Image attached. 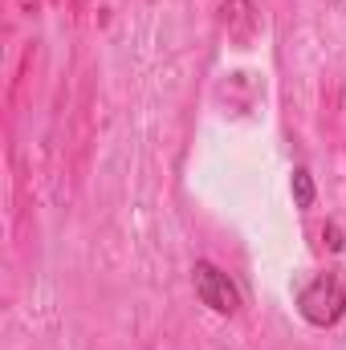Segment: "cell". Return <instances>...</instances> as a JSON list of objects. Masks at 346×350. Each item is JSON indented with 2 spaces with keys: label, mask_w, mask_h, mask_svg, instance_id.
I'll return each mask as SVG.
<instances>
[{
  "label": "cell",
  "mask_w": 346,
  "mask_h": 350,
  "mask_svg": "<svg viewBox=\"0 0 346 350\" xmlns=\"http://www.w3.org/2000/svg\"><path fill=\"white\" fill-rule=\"evenodd\" d=\"M297 314H302L310 326H318V330L343 322V314H346V281H343V273H338V269L318 273V277L297 293Z\"/></svg>",
  "instance_id": "obj_1"
},
{
  "label": "cell",
  "mask_w": 346,
  "mask_h": 350,
  "mask_svg": "<svg viewBox=\"0 0 346 350\" xmlns=\"http://www.w3.org/2000/svg\"><path fill=\"white\" fill-rule=\"evenodd\" d=\"M191 285H196V297H200L212 314L232 318V314L241 310V289L228 281V273H224L220 265L196 261V265H191Z\"/></svg>",
  "instance_id": "obj_2"
},
{
  "label": "cell",
  "mask_w": 346,
  "mask_h": 350,
  "mask_svg": "<svg viewBox=\"0 0 346 350\" xmlns=\"http://www.w3.org/2000/svg\"><path fill=\"white\" fill-rule=\"evenodd\" d=\"M224 29L237 45H249L261 29V16L253 8V0H224Z\"/></svg>",
  "instance_id": "obj_3"
},
{
  "label": "cell",
  "mask_w": 346,
  "mask_h": 350,
  "mask_svg": "<svg viewBox=\"0 0 346 350\" xmlns=\"http://www.w3.org/2000/svg\"><path fill=\"white\" fill-rule=\"evenodd\" d=\"M289 191H293V204L306 212V208H314V200H318V187H314V175L306 172V167H293L289 175Z\"/></svg>",
  "instance_id": "obj_4"
},
{
  "label": "cell",
  "mask_w": 346,
  "mask_h": 350,
  "mask_svg": "<svg viewBox=\"0 0 346 350\" xmlns=\"http://www.w3.org/2000/svg\"><path fill=\"white\" fill-rule=\"evenodd\" d=\"M322 237H326V245H330L334 253H343V249H346V237H343V228H338L334 220H330V224L322 228Z\"/></svg>",
  "instance_id": "obj_5"
},
{
  "label": "cell",
  "mask_w": 346,
  "mask_h": 350,
  "mask_svg": "<svg viewBox=\"0 0 346 350\" xmlns=\"http://www.w3.org/2000/svg\"><path fill=\"white\" fill-rule=\"evenodd\" d=\"M330 4H338V0H330Z\"/></svg>",
  "instance_id": "obj_6"
}]
</instances>
